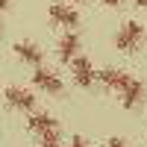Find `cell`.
Wrapping results in <instances>:
<instances>
[{
	"instance_id": "obj_2",
	"label": "cell",
	"mask_w": 147,
	"mask_h": 147,
	"mask_svg": "<svg viewBox=\"0 0 147 147\" xmlns=\"http://www.w3.org/2000/svg\"><path fill=\"white\" fill-rule=\"evenodd\" d=\"M47 15H50V21L56 24V27H65V30H71V27H77V24H80L77 9L68 6V3H50Z\"/></svg>"
},
{
	"instance_id": "obj_13",
	"label": "cell",
	"mask_w": 147,
	"mask_h": 147,
	"mask_svg": "<svg viewBox=\"0 0 147 147\" xmlns=\"http://www.w3.org/2000/svg\"><path fill=\"white\" fill-rule=\"evenodd\" d=\"M106 147H127V141H124V138H109Z\"/></svg>"
},
{
	"instance_id": "obj_3",
	"label": "cell",
	"mask_w": 147,
	"mask_h": 147,
	"mask_svg": "<svg viewBox=\"0 0 147 147\" xmlns=\"http://www.w3.org/2000/svg\"><path fill=\"white\" fill-rule=\"evenodd\" d=\"M3 97H6V103H9L12 109H21V112H32V109H35V97H32V91H27V88L9 85Z\"/></svg>"
},
{
	"instance_id": "obj_17",
	"label": "cell",
	"mask_w": 147,
	"mask_h": 147,
	"mask_svg": "<svg viewBox=\"0 0 147 147\" xmlns=\"http://www.w3.org/2000/svg\"><path fill=\"white\" fill-rule=\"evenodd\" d=\"M0 32H3V21H0Z\"/></svg>"
},
{
	"instance_id": "obj_12",
	"label": "cell",
	"mask_w": 147,
	"mask_h": 147,
	"mask_svg": "<svg viewBox=\"0 0 147 147\" xmlns=\"http://www.w3.org/2000/svg\"><path fill=\"white\" fill-rule=\"evenodd\" d=\"M68 147H88V141H85V138H80V136H74Z\"/></svg>"
},
{
	"instance_id": "obj_18",
	"label": "cell",
	"mask_w": 147,
	"mask_h": 147,
	"mask_svg": "<svg viewBox=\"0 0 147 147\" xmlns=\"http://www.w3.org/2000/svg\"><path fill=\"white\" fill-rule=\"evenodd\" d=\"M74 3H85V0H74Z\"/></svg>"
},
{
	"instance_id": "obj_9",
	"label": "cell",
	"mask_w": 147,
	"mask_h": 147,
	"mask_svg": "<svg viewBox=\"0 0 147 147\" xmlns=\"http://www.w3.org/2000/svg\"><path fill=\"white\" fill-rule=\"evenodd\" d=\"M27 127H30V132H35V136H41V132H50V129H59L56 118H53V115H47V112H35V115H30Z\"/></svg>"
},
{
	"instance_id": "obj_7",
	"label": "cell",
	"mask_w": 147,
	"mask_h": 147,
	"mask_svg": "<svg viewBox=\"0 0 147 147\" xmlns=\"http://www.w3.org/2000/svg\"><path fill=\"white\" fill-rule=\"evenodd\" d=\"M77 50H80V35H77V32H65L62 38H59L56 56H59V62H74Z\"/></svg>"
},
{
	"instance_id": "obj_14",
	"label": "cell",
	"mask_w": 147,
	"mask_h": 147,
	"mask_svg": "<svg viewBox=\"0 0 147 147\" xmlns=\"http://www.w3.org/2000/svg\"><path fill=\"white\" fill-rule=\"evenodd\" d=\"M9 6H12V0H0V12H6Z\"/></svg>"
},
{
	"instance_id": "obj_1",
	"label": "cell",
	"mask_w": 147,
	"mask_h": 147,
	"mask_svg": "<svg viewBox=\"0 0 147 147\" xmlns=\"http://www.w3.org/2000/svg\"><path fill=\"white\" fill-rule=\"evenodd\" d=\"M141 41H144V27H141L138 21H127L124 27L118 30V35H115V47H118V50H124V53L136 50Z\"/></svg>"
},
{
	"instance_id": "obj_16",
	"label": "cell",
	"mask_w": 147,
	"mask_h": 147,
	"mask_svg": "<svg viewBox=\"0 0 147 147\" xmlns=\"http://www.w3.org/2000/svg\"><path fill=\"white\" fill-rule=\"evenodd\" d=\"M136 6H141V9H147V0H132Z\"/></svg>"
},
{
	"instance_id": "obj_11",
	"label": "cell",
	"mask_w": 147,
	"mask_h": 147,
	"mask_svg": "<svg viewBox=\"0 0 147 147\" xmlns=\"http://www.w3.org/2000/svg\"><path fill=\"white\" fill-rule=\"evenodd\" d=\"M41 147H62V138H59V129H50V132H41Z\"/></svg>"
},
{
	"instance_id": "obj_6",
	"label": "cell",
	"mask_w": 147,
	"mask_h": 147,
	"mask_svg": "<svg viewBox=\"0 0 147 147\" xmlns=\"http://www.w3.org/2000/svg\"><path fill=\"white\" fill-rule=\"evenodd\" d=\"M12 50H15V56L21 59V62H27V65H32V68H38V65L44 62V53L38 50V44H32V41H18Z\"/></svg>"
},
{
	"instance_id": "obj_4",
	"label": "cell",
	"mask_w": 147,
	"mask_h": 147,
	"mask_svg": "<svg viewBox=\"0 0 147 147\" xmlns=\"http://www.w3.org/2000/svg\"><path fill=\"white\" fill-rule=\"evenodd\" d=\"M32 82H35V88H41V91H47V94H62V80L56 77L53 71H47V68H35V74H32Z\"/></svg>"
},
{
	"instance_id": "obj_10",
	"label": "cell",
	"mask_w": 147,
	"mask_h": 147,
	"mask_svg": "<svg viewBox=\"0 0 147 147\" xmlns=\"http://www.w3.org/2000/svg\"><path fill=\"white\" fill-rule=\"evenodd\" d=\"M97 80H100L103 85H109V88L121 91V88H124V85L129 82V74H127V71H118V68H106V71H100V74H97Z\"/></svg>"
},
{
	"instance_id": "obj_15",
	"label": "cell",
	"mask_w": 147,
	"mask_h": 147,
	"mask_svg": "<svg viewBox=\"0 0 147 147\" xmlns=\"http://www.w3.org/2000/svg\"><path fill=\"white\" fill-rule=\"evenodd\" d=\"M103 3H106V6H121L124 0H103Z\"/></svg>"
},
{
	"instance_id": "obj_5",
	"label": "cell",
	"mask_w": 147,
	"mask_h": 147,
	"mask_svg": "<svg viewBox=\"0 0 147 147\" xmlns=\"http://www.w3.org/2000/svg\"><path fill=\"white\" fill-rule=\"evenodd\" d=\"M94 80H97L94 65H91L85 56H74V82H77V85H82V88H88Z\"/></svg>"
},
{
	"instance_id": "obj_8",
	"label": "cell",
	"mask_w": 147,
	"mask_h": 147,
	"mask_svg": "<svg viewBox=\"0 0 147 147\" xmlns=\"http://www.w3.org/2000/svg\"><path fill=\"white\" fill-rule=\"evenodd\" d=\"M141 97H144V85H141L138 80H132V77H129V82L121 88V103H124L127 109H132V106H138V103H141Z\"/></svg>"
}]
</instances>
